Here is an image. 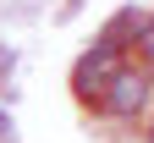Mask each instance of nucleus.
Wrapping results in <instances>:
<instances>
[{"label":"nucleus","mask_w":154,"mask_h":143,"mask_svg":"<svg viewBox=\"0 0 154 143\" xmlns=\"http://www.w3.org/2000/svg\"><path fill=\"white\" fill-rule=\"evenodd\" d=\"M154 110V72L143 66V61H127L121 77L99 94V105H94V116L105 121H143Z\"/></svg>","instance_id":"obj_1"},{"label":"nucleus","mask_w":154,"mask_h":143,"mask_svg":"<svg viewBox=\"0 0 154 143\" xmlns=\"http://www.w3.org/2000/svg\"><path fill=\"white\" fill-rule=\"evenodd\" d=\"M6 132H11V121H6V116H0V138H6Z\"/></svg>","instance_id":"obj_6"},{"label":"nucleus","mask_w":154,"mask_h":143,"mask_svg":"<svg viewBox=\"0 0 154 143\" xmlns=\"http://www.w3.org/2000/svg\"><path fill=\"white\" fill-rule=\"evenodd\" d=\"M138 61H143V66H149V72H154V22H149V33H143V39H138Z\"/></svg>","instance_id":"obj_4"},{"label":"nucleus","mask_w":154,"mask_h":143,"mask_svg":"<svg viewBox=\"0 0 154 143\" xmlns=\"http://www.w3.org/2000/svg\"><path fill=\"white\" fill-rule=\"evenodd\" d=\"M121 66H127V50L110 44V39H94V44L77 55V66H72V94L94 110V105H99V94L121 77Z\"/></svg>","instance_id":"obj_2"},{"label":"nucleus","mask_w":154,"mask_h":143,"mask_svg":"<svg viewBox=\"0 0 154 143\" xmlns=\"http://www.w3.org/2000/svg\"><path fill=\"white\" fill-rule=\"evenodd\" d=\"M149 22H154V11H138V6H121L110 17V22L99 28V39H110V44H121V50H132L138 39L149 33Z\"/></svg>","instance_id":"obj_3"},{"label":"nucleus","mask_w":154,"mask_h":143,"mask_svg":"<svg viewBox=\"0 0 154 143\" xmlns=\"http://www.w3.org/2000/svg\"><path fill=\"white\" fill-rule=\"evenodd\" d=\"M143 143H154V121H143Z\"/></svg>","instance_id":"obj_5"}]
</instances>
